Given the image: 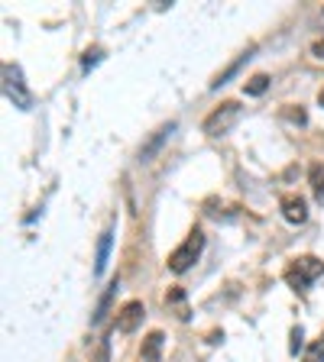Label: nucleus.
I'll use <instances>...</instances> for the list:
<instances>
[{
  "label": "nucleus",
  "instance_id": "f257e3e1",
  "mask_svg": "<svg viewBox=\"0 0 324 362\" xmlns=\"http://www.w3.org/2000/svg\"><path fill=\"white\" fill-rule=\"evenodd\" d=\"M321 275H324V262L318 256H298V259H292L289 266H285V281H289L295 291L312 288Z\"/></svg>",
  "mask_w": 324,
  "mask_h": 362
},
{
  "label": "nucleus",
  "instance_id": "f03ea898",
  "mask_svg": "<svg viewBox=\"0 0 324 362\" xmlns=\"http://www.w3.org/2000/svg\"><path fill=\"white\" fill-rule=\"evenodd\" d=\"M3 94H7V100L13 107H20V110H30L32 107V94H30V87H26V81H23L20 65H13V62L3 65Z\"/></svg>",
  "mask_w": 324,
  "mask_h": 362
},
{
  "label": "nucleus",
  "instance_id": "7ed1b4c3",
  "mask_svg": "<svg viewBox=\"0 0 324 362\" xmlns=\"http://www.w3.org/2000/svg\"><path fill=\"white\" fill-rule=\"evenodd\" d=\"M201 249H205V233H201V230H192V233H188V239H185V243L172 253V256H169V268H172V272H179V275H182V272H188V268L198 262Z\"/></svg>",
  "mask_w": 324,
  "mask_h": 362
},
{
  "label": "nucleus",
  "instance_id": "20e7f679",
  "mask_svg": "<svg viewBox=\"0 0 324 362\" xmlns=\"http://www.w3.org/2000/svg\"><path fill=\"white\" fill-rule=\"evenodd\" d=\"M240 110L243 107L237 104V100H227V104H221L214 110V114H207V120H205V133L207 136H227L230 129H234V123L240 120Z\"/></svg>",
  "mask_w": 324,
  "mask_h": 362
},
{
  "label": "nucleus",
  "instance_id": "39448f33",
  "mask_svg": "<svg viewBox=\"0 0 324 362\" xmlns=\"http://www.w3.org/2000/svg\"><path fill=\"white\" fill-rule=\"evenodd\" d=\"M143 314H146V310H143L140 301H127V304L120 308V314H117V330L120 333H133L143 323Z\"/></svg>",
  "mask_w": 324,
  "mask_h": 362
},
{
  "label": "nucleus",
  "instance_id": "423d86ee",
  "mask_svg": "<svg viewBox=\"0 0 324 362\" xmlns=\"http://www.w3.org/2000/svg\"><path fill=\"white\" fill-rule=\"evenodd\" d=\"M279 207H282V217H285L289 224H305V220H308V207H305V201L298 194H285L279 201Z\"/></svg>",
  "mask_w": 324,
  "mask_h": 362
},
{
  "label": "nucleus",
  "instance_id": "0eeeda50",
  "mask_svg": "<svg viewBox=\"0 0 324 362\" xmlns=\"http://www.w3.org/2000/svg\"><path fill=\"white\" fill-rule=\"evenodd\" d=\"M172 133H175V123H172V120H169L165 127H159V129H156V133L150 136V142H146V146L140 149V162H150L152 156H156V152L162 149V142H165V139L172 136Z\"/></svg>",
  "mask_w": 324,
  "mask_h": 362
},
{
  "label": "nucleus",
  "instance_id": "6e6552de",
  "mask_svg": "<svg viewBox=\"0 0 324 362\" xmlns=\"http://www.w3.org/2000/svg\"><path fill=\"white\" fill-rule=\"evenodd\" d=\"M110 246H114V224L101 233L97 239V256H94V275H104V268H108V259H110Z\"/></svg>",
  "mask_w": 324,
  "mask_h": 362
},
{
  "label": "nucleus",
  "instance_id": "1a4fd4ad",
  "mask_svg": "<svg viewBox=\"0 0 324 362\" xmlns=\"http://www.w3.org/2000/svg\"><path fill=\"white\" fill-rule=\"evenodd\" d=\"M114 295H117V278H114V281L104 288V295H101V301H97V310H94V317H91V323H101V320L108 317L110 304H114Z\"/></svg>",
  "mask_w": 324,
  "mask_h": 362
},
{
  "label": "nucleus",
  "instance_id": "9d476101",
  "mask_svg": "<svg viewBox=\"0 0 324 362\" xmlns=\"http://www.w3.org/2000/svg\"><path fill=\"white\" fill-rule=\"evenodd\" d=\"M162 340H165V337H162L159 330H152L150 337L143 340V362H156V359H159V352H162Z\"/></svg>",
  "mask_w": 324,
  "mask_h": 362
},
{
  "label": "nucleus",
  "instance_id": "9b49d317",
  "mask_svg": "<svg viewBox=\"0 0 324 362\" xmlns=\"http://www.w3.org/2000/svg\"><path fill=\"white\" fill-rule=\"evenodd\" d=\"M308 181H312L314 201L324 204V162H314L312 169H308Z\"/></svg>",
  "mask_w": 324,
  "mask_h": 362
},
{
  "label": "nucleus",
  "instance_id": "f8f14e48",
  "mask_svg": "<svg viewBox=\"0 0 324 362\" xmlns=\"http://www.w3.org/2000/svg\"><path fill=\"white\" fill-rule=\"evenodd\" d=\"M250 55H253V49H247V52L240 55L237 62H230V65H227L224 72H221V75H217V78H214V81H211V87H221V85H227V81H230V78H234V75H237V72H240V65L247 62Z\"/></svg>",
  "mask_w": 324,
  "mask_h": 362
},
{
  "label": "nucleus",
  "instance_id": "ddd939ff",
  "mask_svg": "<svg viewBox=\"0 0 324 362\" xmlns=\"http://www.w3.org/2000/svg\"><path fill=\"white\" fill-rule=\"evenodd\" d=\"M266 87H270V75H253L243 85V91H247L250 97H259V94H266Z\"/></svg>",
  "mask_w": 324,
  "mask_h": 362
},
{
  "label": "nucleus",
  "instance_id": "4468645a",
  "mask_svg": "<svg viewBox=\"0 0 324 362\" xmlns=\"http://www.w3.org/2000/svg\"><path fill=\"white\" fill-rule=\"evenodd\" d=\"M165 304H175V308H179V317L188 320V308H185V291L182 288H172V291L165 295Z\"/></svg>",
  "mask_w": 324,
  "mask_h": 362
},
{
  "label": "nucleus",
  "instance_id": "2eb2a0df",
  "mask_svg": "<svg viewBox=\"0 0 324 362\" xmlns=\"http://www.w3.org/2000/svg\"><path fill=\"white\" fill-rule=\"evenodd\" d=\"M305 362H324V333L305 350Z\"/></svg>",
  "mask_w": 324,
  "mask_h": 362
},
{
  "label": "nucleus",
  "instance_id": "dca6fc26",
  "mask_svg": "<svg viewBox=\"0 0 324 362\" xmlns=\"http://www.w3.org/2000/svg\"><path fill=\"white\" fill-rule=\"evenodd\" d=\"M101 58H104V52H101V49H88L85 58H81V68H85V72H91V68H94Z\"/></svg>",
  "mask_w": 324,
  "mask_h": 362
},
{
  "label": "nucleus",
  "instance_id": "f3484780",
  "mask_svg": "<svg viewBox=\"0 0 324 362\" xmlns=\"http://www.w3.org/2000/svg\"><path fill=\"white\" fill-rule=\"evenodd\" d=\"M91 362H110V340H97V350Z\"/></svg>",
  "mask_w": 324,
  "mask_h": 362
},
{
  "label": "nucleus",
  "instance_id": "a211bd4d",
  "mask_svg": "<svg viewBox=\"0 0 324 362\" xmlns=\"http://www.w3.org/2000/svg\"><path fill=\"white\" fill-rule=\"evenodd\" d=\"M298 346H302V327L292 330V352H298Z\"/></svg>",
  "mask_w": 324,
  "mask_h": 362
},
{
  "label": "nucleus",
  "instance_id": "6ab92c4d",
  "mask_svg": "<svg viewBox=\"0 0 324 362\" xmlns=\"http://www.w3.org/2000/svg\"><path fill=\"white\" fill-rule=\"evenodd\" d=\"M285 117L295 120V123H305V110H285Z\"/></svg>",
  "mask_w": 324,
  "mask_h": 362
},
{
  "label": "nucleus",
  "instance_id": "aec40b11",
  "mask_svg": "<svg viewBox=\"0 0 324 362\" xmlns=\"http://www.w3.org/2000/svg\"><path fill=\"white\" fill-rule=\"evenodd\" d=\"M312 52H314V58H324V43H314Z\"/></svg>",
  "mask_w": 324,
  "mask_h": 362
},
{
  "label": "nucleus",
  "instance_id": "412c9836",
  "mask_svg": "<svg viewBox=\"0 0 324 362\" xmlns=\"http://www.w3.org/2000/svg\"><path fill=\"white\" fill-rule=\"evenodd\" d=\"M318 104H321V107H324V87H321V94H318Z\"/></svg>",
  "mask_w": 324,
  "mask_h": 362
}]
</instances>
